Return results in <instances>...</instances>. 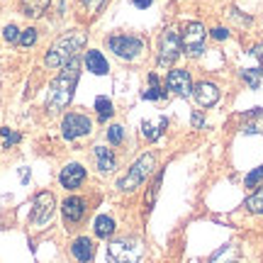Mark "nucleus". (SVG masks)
Segmentation results:
<instances>
[{
    "instance_id": "obj_1",
    "label": "nucleus",
    "mask_w": 263,
    "mask_h": 263,
    "mask_svg": "<svg viewBox=\"0 0 263 263\" xmlns=\"http://www.w3.org/2000/svg\"><path fill=\"white\" fill-rule=\"evenodd\" d=\"M78 76H81V61L73 59L68 66L61 68V73L49 83V95H47V110L51 115L61 112L68 103L73 100L76 85H78Z\"/></svg>"
},
{
    "instance_id": "obj_2",
    "label": "nucleus",
    "mask_w": 263,
    "mask_h": 263,
    "mask_svg": "<svg viewBox=\"0 0 263 263\" xmlns=\"http://www.w3.org/2000/svg\"><path fill=\"white\" fill-rule=\"evenodd\" d=\"M85 44V32L83 29H68V32H64L61 37L49 47L47 57H44V64H47V68H64V66H68L73 59H78V51L83 49Z\"/></svg>"
},
{
    "instance_id": "obj_3",
    "label": "nucleus",
    "mask_w": 263,
    "mask_h": 263,
    "mask_svg": "<svg viewBox=\"0 0 263 263\" xmlns=\"http://www.w3.org/2000/svg\"><path fill=\"white\" fill-rule=\"evenodd\" d=\"M144 246L137 236H120L112 239V244L107 246V261L110 263H139Z\"/></svg>"
},
{
    "instance_id": "obj_4",
    "label": "nucleus",
    "mask_w": 263,
    "mask_h": 263,
    "mask_svg": "<svg viewBox=\"0 0 263 263\" xmlns=\"http://www.w3.org/2000/svg\"><path fill=\"white\" fill-rule=\"evenodd\" d=\"M154 166H156V156H154V154H144V156H139V159L134 161V166L127 171V176L120 178L117 188L122 190V193H134V190L139 188L141 183L151 176Z\"/></svg>"
},
{
    "instance_id": "obj_5",
    "label": "nucleus",
    "mask_w": 263,
    "mask_h": 263,
    "mask_svg": "<svg viewBox=\"0 0 263 263\" xmlns=\"http://www.w3.org/2000/svg\"><path fill=\"white\" fill-rule=\"evenodd\" d=\"M107 47H110L115 57L132 61V59H137L141 54L144 42L139 37H132V34H117V37H107Z\"/></svg>"
},
{
    "instance_id": "obj_6",
    "label": "nucleus",
    "mask_w": 263,
    "mask_h": 263,
    "mask_svg": "<svg viewBox=\"0 0 263 263\" xmlns=\"http://www.w3.org/2000/svg\"><path fill=\"white\" fill-rule=\"evenodd\" d=\"M205 37H207V32L200 22H190V25H185L183 34H180L183 51H185L188 57H200V54L205 51Z\"/></svg>"
},
{
    "instance_id": "obj_7",
    "label": "nucleus",
    "mask_w": 263,
    "mask_h": 263,
    "mask_svg": "<svg viewBox=\"0 0 263 263\" xmlns=\"http://www.w3.org/2000/svg\"><path fill=\"white\" fill-rule=\"evenodd\" d=\"M180 49H183V44H180L178 29L176 27L163 29V34H161V39H159V64L171 66L176 59H178Z\"/></svg>"
},
{
    "instance_id": "obj_8",
    "label": "nucleus",
    "mask_w": 263,
    "mask_h": 263,
    "mask_svg": "<svg viewBox=\"0 0 263 263\" xmlns=\"http://www.w3.org/2000/svg\"><path fill=\"white\" fill-rule=\"evenodd\" d=\"M90 129H93L90 120L81 112H68L64 117V122H61V134H64V139H68V141L81 139V137H85Z\"/></svg>"
},
{
    "instance_id": "obj_9",
    "label": "nucleus",
    "mask_w": 263,
    "mask_h": 263,
    "mask_svg": "<svg viewBox=\"0 0 263 263\" xmlns=\"http://www.w3.org/2000/svg\"><path fill=\"white\" fill-rule=\"evenodd\" d=\"M54 205H57V200H54L51 193H39L34 197V202H32V215H29L32 224L34 227L47 224L49 219H51V215H54Z\"/></svg>"
},
{
    "instance_id": "obj_10",
    "label": "nucleus",
    "mask_w": 263,
    "mask_h": 263,
    "mask_svg": "<svg viewBox=\"0 0 263 263\" xmlns=\"http://www.w3.org/2000/svg\"><path fill=\"white\" fill-rule=\"evenodd\" d=\"M166 90H171L178 98H190L193 93V81H190V73L183 71V68H173L168 71V78H166Z\"/></svg>"
},
{
    "instance_id": "obj_11",
    "label": "nucleus",
    "mask_w": 263,
    "mask_h": 263,
    "mask_svg": "<svg viewBox=\"0 0 263 263\" xmlns=\"http://www.w3.org/2000/svg\"><path fill=\"white\" fill-rule=\"evenodd\" d=\"M61 212H64L66 224H78L85 215V200L78 195L66 197L64 202H61Z\"/></svg>"
},
{
    "instance_id": "obj_12",
    "label": "nucleus",
    "mask_w": 263,
    "mask_h": 263,
    "mask_svg": "<svg viewBox=\"0 0 263 263\" xmlns=\"http://www.w3.org/2000/svg\"><path fill=\"white\" fill-rule=\"evenodd\" d=\"M59 180H61V185H64L66 190L81 188V185H83V180H85V168L81 166V163H66L64 168H61Z\"/></svg>"
},
{
    "instance_id": "obj_13",
    "label": "nucleus",
    "mask_w": 263,
    "mask_h": 263,
    "mask_svg": "<svg viewBox=\"0 0 263 263\" xmlns=\"http://www.w3.org/2000/svg\"><path fill=\"white\" fill-rule=\"evenodd\" d=\"M193 95H195V100L202 107H212L219 100V88L215 83H210V81H202V83H197L193 88Z\"/></svg>"
},
{
    "instance_id": "obj_14",
    "label": "nucleus",
    "mask_w": 263,
    "mask_h": 263,
    "mask_svg": "<svg viewBox=\"0 0 263 263\" xmlns=\"http://www.w3.org/2000/svg\"><path fill=\"white\" fill-rule=\"evenodd\" d=\"M71 254H73L76 261H81V263H88V261H93V256H95V246L93 241L88 239V236H78L73 244H71Z\"/></svg>"
},
{
    "instance_id": "obj_15",
    "label": "nucleus",
    "mask_w": 263,
    "mask_h": 263,
    "mask_svg": "<svg viewBox=\"0 0 263 263\" xmlns=\"http://www.w3.org/2000/svg\"><path fill=\"white\" fill-rule=\"evenodd\" d=\"M168 127V120L166 117H159V120H144L141 122V134H144V139H149V141H156L163 134V129Z\"/></svg>"
},
{
    "instance_id": "obj_16",
    "label": "nucleus",
    "mask_w": 263,
    "mask_h": 263,
    "mask_svg": "<svg viewBox=\"0 0 263 263\" xmlns=\"http://www.w3.org/2000/svg\"><path fill=\"white\" fill-rule=\"evenodd\" d=\"M85 68L93 71L95 76H105L107 73V61L98 49H93V51H85Z\"/></svg>"
},
{
    "instance_id": "obj_17",
    "label": "nucleus",
    "mask_w": 263,
    "mask_h": 263,
    "mask_svg": "<svg viewBox=\"0 0 263 263\" xmlns=\"http://www.w3.org/2000/svg\"><path fill=\"white\" fill-rule=\"evenodd\" d=\"M95 159H98V168L100 171H115V154L112 149H107V146H95Z\"/></svg>"
},
{
    "instance_id": "obj_18",
    "label": "nucleus",
    "mask_w": 263,
    "mask_h": 263,
    "mask_svg": "<svg viewBox=\"0 0 263 263\" xmlns=\"http://www.w3.org/2000/svg\"><path fill=\"white\" fill-rule=\"evenodd\" d=\"M49 3H51V0H22L20 8H22V12H25L27 17H39V15L49 8Z\"/></svg>"
},
{
    "instance_id": "obj_19",
    "label": "nucleus",
    "mask_w": 263,
    "mask_h": 263,
    "mask_svg": "<svg viewBox=\"0 0 263 263\" xmlns=\"http://www.w3.org/2000/svg\"><path fill=\"white\" fill-rule=\"evenodd\" d=\"M115 232V219L107 215H100L95 217V234L100 236V239H107V236H112Z\"/></svg>"
},
{
    "instance_id": "obj_20",
    "label": "nucleus",
    "mask_w": 263,
    "mask_h": 263,
    "mask_svg": "<svg viewBox=\"0 0 263 263\" xmlns=\"http://www.w3.org/2000/svg\"><path fill=\"white\" fill-rule=\"evenodd\" d=\"M141 98H144V100H161V98H166V90L161 88L159 76H156V73L149 76V88L144 90V95H141Z\"/></svg>"
},
{
    "instance_id": "obj_21",
    "label": "nucleus",
    "mask_w": 263,
    "mask_h": 263,
    "mask_svg": "<svg viewBox=\"0 0 263 263\" xmlns=\"http://www.w3.org/2000/svg\"><path fill=\"white\" fill-rule=\"evenodd\" d=\"M244 207L249 212H254V215H263V183L256 188V193H251V195L246 197Z\"/></svg>"
},
{
    "instance_id": "obj_22",
    "label": "nucleus",
    "mask_w": 263,
    "mask_h": 263,
    "mask_svg": "<svg viewBox=\"0 0 263 263\" xmlns=\"http://www.w3.org/2000/svg\"><path fill=\"white\" fill-rule=\"evenodd\" d=\"M95 110H98V120H100V122H107V120L112 117V112H115L112 100H110V98H105V95L95 98Z\"/></svg>"
},
{
    "instance_id": "obj_23",
    "label": "nucleus",
    "mask_w": 263,
    "mask_h": 263,
    "mask_svg": "<svg viewBox=\"0 0 263 263\" xmlns=\"http://www.w3.org/2000/svg\"><path fill=\"white\" fill-rule=\"evenodd\" d=\"M246 120H249V122L244 124V132H251V134L263 132V110H261V107L251 110V112L246 115Z\"/></svg>"
},
{
    "instance_id": "obj_24",
    "label": "nucleus",
    "mask_w": 263,
    "mask_h": 263,
    "mask_svg": "<svg viewBox=\"0 0 263 263\" xmlns=\"http://www.w3.org/2000/svg\"><path fill=\"white\" fill-rule=\"evenodd\" d=\"M241 78L246 81V85H249L251 90H258L263 85V71H256V68H244V71H241Z\"/></svg>"
},
{
    "instance_id": "obj_25",
    "label": "nucleus",
    "mask_w": 263,
    "mask_h": 263,
    "mask_svg": "<svg viewBox=\"0 0 263 263\" xmlns=\"http://www.w3.org/2000/svg\"><path fill=\"white\" fill-rule=\"evenodd\" d=\"M107 141H110L112 146H117V144H122L124 141V129L120 127V124H112V127L107 129Z\"/></svg>"
},
{
    "instance_id": "obj_26",
    "label": "nucleus",
    "mask_w": 263,
    "mask_h": 263,
    "mask_svg": "<svg viewBox=\"0 0 263 263\" xmlns=\"http://www.w3.org/2000/svg\"><path fill=\"white\" fill-rule=\"evenodd\" d=\"M244 183H246V188H256V185H261L263 183V166H258L256 171H251V173L244 178Z\"/></svg>"
},
{
    "instance_id": "obj_27",
    "label": "nucleus",
    "mask_w": 263,
    "mask_h": 263,
    "mask_svg": "<svg viewBox=\"0 0 263 263\" xmlns=\"http://www.w3.org/2000/svg\"><path fill=\"white\" fill-rule=\"evenodd\" d=\"M0 134H3V146H5V149H10V146H12V144H17L20 141V134L17 132H12L10 129V127H0Z\"/></svg>"
},
{
    "instance_id": "obj_28",
    "label": "nucleus",
    "mask_w": 263,
    "mask_h": 263,
    "mask_svg": "<svg viewBox=\"0 0 263 263\" xmlns=\"http://www.w3.org/2000/svg\"><path fill=\"white\" fill-rule=\"evenodd\" d=\"M34 42H37V29L34 27L22 29V34H20V44H22V47H32Z\"/></svg>"
},
{
    "instance_id": "obj_29",
    "label": "nucleus",
    "mask_w": 263,
    "mask_h": 263,
    "mask_svg": "<svg viewBox=\"0 0 263 263\" xmlns=\"http://www.w3.org/2000/svg\"><path fill=\"white\" fill-rule=\"evenodd\" d=\"M20 34H22V32L17 29V25H8V27L3 29V37L8 39L10 44H15V42L20 44Z\"/></svg>"
},
{
    "instance_id": "obj_30",
    "label": "nucleus",
    "mask_w": 263,
    "mask_h": 263,
    "mask_svg": "<svg viewBox=\"0 0 263 263\" xmlns=\"http://www.w3.org/2000/svg\"><path fill=\"white\" fill-rule=\"evenodd\" d=\"M161 178H163V171H161L159 176H156V180H154V185H151L149 193H146V207L154 205V200H156V193H159V185H161Z\"/></svg>"
},
{
    "instance_id": "obj_31",
    "label": "nucleus",
    "mask_w": 263,
    "mask_h": 263,
    "mask_svg": "<svg viewBox=\"0 0 263 263\" xmlns=\"http://www.w3.org/2000/svg\"><path fill=\"white\" fill-rule=\"evenodd\" d=\"M83 5L88 8V12H100L105 5V0H83Z\"/></svg>"
},
{
    "instance_id": "obj_32",
    "label": "nucleus",
    "mask_w": 263,
    "mask_h": 263,
    "mask_svg": "<svg viewBox=\"0 0 263 263\" xmlns=\"http://www.w3.org/2000/svg\"><path fill=\"white\" fill-rule=\"evenodd\" d=\"M210 34H212V37H215L217 42H224V39L229 37V29H224V27H215L212 32H210Z\"/></svg>"
},
{
    "instance_id": "obj_33",
    "label": "nucleus",
    "mask_w": 263,
    "mask_h": 263,
    "mask_svg": "<svg viewBox=\"0 0 263 263\" xmlns=\"http://www.w3.org/2000/svg\"><path fill=\"white\" fill-rule=\"evenodd\" d=\"M251 54H254V57L261 61V66H263V44H256V47L251 49Z\"/></svg>"
},
{
    "instance_id": "obj_34",
    "label": "nucleus",
    "mask_w": 263,
    "mask_h": 263,
    "mask_svg": "<svg viewBox=\"0 0 263 263\" xmlns=\"http://www.w3.org/2000/svg\"><path fill=\"white\" fill-rule=\"evenodd\" d=\"M132 3H134L137 8H141V10H144V8H149V5H151V3H154V0H132Z\"/></svg>"
},
{
    "instance_id": "obj_35",
    "label": "nucleus",
    "mask_w": 263,
    "mask_h": 263,
    "mask_svg": "<svg viewBox=\"0 0 263 263\" xmlns=\"http://www.w3.org/2000/svg\"><path fill=\"white\" fill-rule=\"evenodd\" d=\"M193 124H195V127H202V124H205V120H202V115L200 112L193 115Z\"/></svg>"
}]
</instances>
